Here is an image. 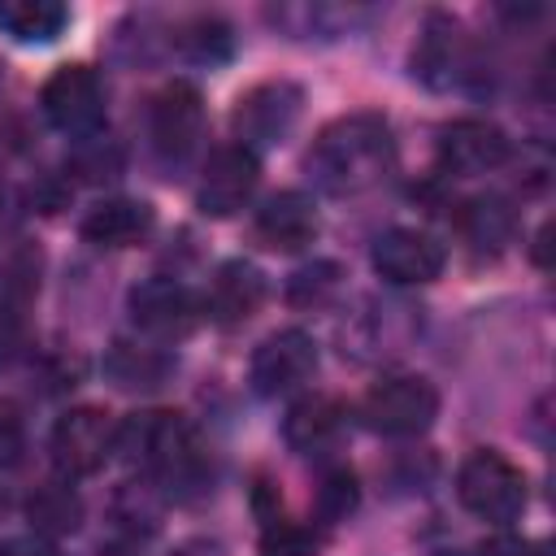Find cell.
<instances>
[{"label":"cell","instance_id":"cell-20","mask_svg":"<svg viewBox=\"0 0 556 556\" xmlns=\"http://www.w3.org/2000/svg\"><path fill=\"white\" fill-rule=\"evenodd\" d=\"M26 517L35 526L39 539H52V534H74L78 521H83V500L74 495V486L61 478V482H43L35 486V495L26 500Z\"/></svg>","mask_w":556,"mask_h":556},{"label":"cell","instance_id":"cell-28","mask_svg":"<svg viewBox=\"0 0 556 556\" xmlns=\"http://www.w3.org/2000/svg\"><path fill=\"white\" fill-rule=\"evenodd\" d=\"M0 556H56V547L39 534H13L0 543Z\"/></svg>","mask_w":556,"mask_h":556},{"label":"cell","instance_id":"cell-19","mask_svg":"<svg viewBox=\"0 0 556 556\" xmlns=\"http://www.w3.org/2000/svg\"><path fill=\"white\" fill-rule=\"evenodd\" d=\"M70 26L61 0H0V30L17 43H52Z\"/></svg>","mask_w":556,"mask_h":556},{"label":"cell","instance_id":"cell-5","mask_svg":"<svg viewBox=\"0 0 556 556\" xmlns=\"http://www.w3.org/2000/svg\"><path fill=\"white\" fill-rule=\"evenodd\" d=\"M304 109V91L287 78H269V83H256L248 87L239 100H235V113H230V126H235V143L256 152V148H274L291 135L295 117Z\"/></svg>","mask_w":556,"mask_h":556},{"label":"cell","instance_id":"cell-29","mask_svg":"<svg viewBox=\"0 0 556 556\" xmlns=\"http://www.w3.org/2000/svg\"><path fill=\"white\" fill-rule=\"evenodd\" d=\"M169 556H226V547H222L217 539L195 534V539H182L178 547H169Z\"/></svg>","mask_w":556,"mask_h":556},{"label":"cell","instance_id":"cell-31","mask_svg":"<svg viewBox=\"0 0 556 556\" xmlns=\"http://www.w3.org/2000/svg\"><path fill=\"white\" fill-rule=\"evenodd\" d=\"M100 556H135V547H126V543H117V547H109V552H100Z\"/></svg>","mask_w":556,"mask_h":556},{"label":"cell","instance_id":"cell-12","mask_svg":"<svg viewBox=\"0 0 556 556\" xmlns=\"http://www.w3.org/2000/svg\"><path fill=\"white\" fill-rule=\"evenodd\" d=\"M256 182H261L256 152H248L239 143H226L204 161V174H200V187H195V208L204 217H235L252 200Z\"/></svg>","mask_w":556,"mask_h":556},{"label":"cell","instance_id":"cell-16","mask_svg":"<svg viewBox=\"0 0 556 556\" xmlns=\"http://www.w3.org/2000/svg\"><path fill=\"white\" fill-rule=\"evenodd\" d=\"M265 291H269L265 274L252 261H226V265H217V274H213V282H208L200 304H204V313L213 321L239 326V321H248L265 304Z\"/></svg>","mask_w":556,"mask_h":556},{"label":"cell","instance_id":"cell-10","mask_svg":"<svg viewBox=\"0 0 556 556\" xmlns=\"http://www.w3.org/2000/svg\"><path fill=\"white\" fill-rule=\"evenodd\" d=\"M369 261L391 287H426V282H434L443 274L447 252H443V243L434 235H426L417 226H391V230H382L374 239Z\"/></svg>","mask_w":556,"mask_h":556},{"label":"cell","instance_id":"cell-15","mask_svg":"<svg viewBox=\"0 0 556 556\" xmlns=\"http://www.w3.org/2000/svg\"><path fill=\"white\" fill-rule=\"evenodd\" d=\"M343 430H348V408L334 395H304L287 408V421H282V439L300 456L334 452Z\"/></svg>","mask_w":556,"mask_h":556},{"label":"cell","instance_id":"cell-25","mask_svg":"<svg viewBox=\"0 0 556 556\" xmlns=\"http://www.w3.org/2000/svg\"><path fill=\"white\" fill-rule=\"evenodd\" d=\"M356 504H361L356 473H352V469H343V465L326 469V478H321V486H317V521H321V526L348 521V517L356 513Z\"/></svg>","mask_w":556,"mask_h":556},{"label":"cell","instance_id":"cell-13","mask_svg":"<svg viewBox=\"0 0 556 556\" xmlns=\"http://www.w3.org/2000/svg\"><path fill=\"white\" fill-rule=\"evenodd\" d=\"M413 74L434 91H447L452 83H460L469 74V52H465V35H460L456 17H447V13L426 17L417 48H413Z\"/></svg>","mask_w":556,"mask_h":556},{"label":"cell","instance_id":"cell-27","mask_svg":"<svg viewBox=\"0 0 556 556\" xmlns=\"http://www.w3.org/2000/svg\"><path fill=\"white\" fill-rule=\"evenodd\" d=\"M22 452V413L13 400H0V465Z\"/></svg>","mask_w":556,"mask_h":556},{"label":"cell","instance_id":"cell-1","mask_svg":"<svg viewBox=\"0 0 556 556\" xmlns=\"http://www.w3.org/2000/svg\"><path fill=\"white\" fill-rule=\"evenodd\" d=\"M395 165V135L378 113H348L330 122L308 148V174L330 195H361Z\"/></svg>","mask_w":556,"mask_h":556},{"label":"cell","instance_id":"cell-26","mask_svg":"<svg viewBox=\"0 0 556 556\" xmlns=\"http://www.w3.org/2000/svg\"><path fill=\"white\" fill-rule=\"evenodd\" d=\"M261 556H313L317 552V534L304 521H291L282 513L261 517Z\"/></svg>","mask_w":556,"mask_h":556},{"label":"cell","instance_id":"cell-17","mask_svg":"<svg viewBox=\"0 0 556 556\" xmlns=\"http://www.w3.org/2000/svg\"><path fill=\"white\" fill-rule=\"evenodd\" d=\"M152 226H156L152 204L130 200V195H113V200L91 204L78 230H83L87 243H96V248H113V252H117V248H135V243H143V239L152 235Z\"/></svg>","mask_w":556,"mask_h":556},{"label":"cell","instance_id":"cell-8","mask_svg":"<svg viewBox=\"0 0 556 556\" xmlns=\"http://www.w3.org/2000/svg\"><path fill=\"white\" fill-rule=\"evenodd\" d=\"M113 439H117V421L96 404H78L56 417L48 447L65 478H87L104 469V460L113 456Z\"/></svg>","mask_w":556,"mask_h":556},{"label":"cell","instance_id":"cell-3","mask_svg":"<svg viewBox=\"0 0 556 556\" xmlns=\"http://www.w3.org/2000/svg\"><path fill=\"white\" fill-rule=\"evenodd\" d=\"M361 417L374 434H387V439H417L434 426L439 417V391L430 378H417V374H395V378H382L365 391L361 400Z\"/></svg>","mask_w":556,"mask_h":556},{"label":"cell","instance_id":"cell-2","mask_svg":"<svg viewBox=\"0 0 556 556\" xmlns=\"http://www.w3.org/2000/svg\"><path fill=\"white\" fill-rule=\"evenodd\" d=\"M526 473L495 447L469 452L456 469V500L491 526H513L526 513Z\"/></svg>","mask_w":556,"mask_h":556},{"label":"cell","instance_id":"cell-21","mask_svg":"<svg viewBox=\"0 0 556 556\" xmlns=\"http://www.w3.org/2000/svg\"><path fill=\"white\" fill-rule=\"evenodd\" d=\"M513 208L500 200V195H473L465 208H460V230L465 239L478 248V252H500L508 239H513Z\"/></svg>","mask_w":556,"mask_h":556},{"label":"cell","instance_id":"cell-4","mask_svg":"<svg viewBox=\"0 0 556 556\" xmlns=\"http://www.w3.org/2000/svg\"><path fill=\"white\" fill-rule=\"evenodd\" d=\"M43 117L70 139H96L104 126V83L91 65H61L39 91Z\"/></svg>","mask_w":556,"mask_h":556},{"label":"cell","instance_id":"cell-7","mask_svg":"<svg viewBox=\"0 0 556 556\" xmlns=\"http://www.w3.org/2000/svg\"><path fill=\"white\" fill-rule=\"evenodd\" d=\"M313 374H317V343H313V334L300 330V326H287V330L265 334V339L256 343L252 361H248L252 391L265 395V400H278V395L300 391Z\"/></svg>","mask_w":556,"mask_h":556},{"label":"cell","instance_id":"cell-11","mask_svg":"<svg viewBox=\"0 0 556 556\" xmlns=\"http://www.w3.org/2000/svg\"><path fill=\"white\" fill-rule=\"evenodd\" d=\"M508 152H513L508 135L495 122H486V117H456L434 139L439 169L443 174H456V178L491 174V169H500L508 161Z\"/></svg>","mask_w":556,"mask_h":556},{"label":"cell","instance_id":"cell-24","mask_svg":"<svg viewBox=\"0 0 556 556\" xmlns=\"http://www.w3.org/2000/svg\"><path fill=\"white\" fill-rule=\"evenodd\" d=\"M334 291H339V265L334 261H313V265L295 269L287 282V300L295 308H326L334 300Z\"/></svg>","mask_w":556,"mask_h":556},{"label":"cell","instance_id":"cell-14","mask_svg":"<svg viewBox=\"0 0 556 556\" xmlns=\"http://www.w3.org/2000/svg\"><path fill=\"white\" fill-rule=\"evenodd\" d=\"M252 230H256V239H261L265 248H274V252H300V248H308V243L317 239L321 217H317L313 195H304V191H274V195L256 208Z\"/></svg>","mask_w":556,"mask_h":556},{"label":"cell","instance_id":"cell-6","mask_svg":"<svg viewBox=\"0 0 556 556\" xmlns=\"http://www.w3.org/2000/svg\"><path fill=\"white\" fill-rule=\"evenodd\" d=\"M126 308H130V321H135L148 339H156V343L187 339V334L200 326V317H204L200 295H195L187 282L165 278V274L143 278V282L130 291Z\"/></svg>","mask_w":556,"mask_h":556},{"label":"cell","instance_id":"cell-9","mask_svg":"<svg viewBox=\"0 0 556 556\" xmlns=\"http://www.w3.org/2000/svg\"><path fill=\"white\" fill-rule=\"evenodd\" d=\"M200 130H204V100L191 83L174 78L165 83L156 96H152V109H148V139H152V152L165 161V165H182L195 143H200Z\"/></svg>","mask_w":556,"mask_h":556},{"label":"cell","instance_id":"cell-23","mask_svg":"<svg viewBox=\"0 0 556 556\" xmlns=\"http://www.w3.org/2000/svg\"><path fill=\"white\" fill-rule=\"evenodd\" d=\"M174 43H178V52L187 56V61H200V65H217V61H226L230 56V48H235V35H230V26L222 22V17H191L178 35H174Z\"/></svg>","mask_w":556,"mask_h":556},{"label":"cell","instance_id":"cell-18","mask_svg":"<svg viewBox=\"0 0 556 556\" xmlns=\"http://www.w3.org/2000/svg\"><path fill=\"white\" fill-rule=\"evenodd\" d=\"M174 369V356L156 343H126L117 339L104 356V374L113 378V387L122 391H156Z\"/></svg>","mask_w":556,"mask_h":556},{"label":"cell","instance_id":"cell-30","mask_svg":"<svg viewBox=\"0 0 556 556\" xmlns=\"http://www.w3.org/2000/svg\"><path fill=\"white\" fill-rule=\"evenodd\" d=\"M534 547L526 543V539H491L486 547H482V556H530Z\"/></svg>","mask_w":556,"mask_h":556},{"label":"cell","instance_id":"cell-22","mask_svg":"<svg viewBox=\"0 0 556 556\" xmlns=\"http://www.w3.org/2000/svg\"><path fill=\"white\" fill-rule=\"evenodd\" d=\"M39 291V252L35 248H17L4 265H0V317H17Z\"/></svg>","mask_w":556,"mask_h":556}]
</instances>
